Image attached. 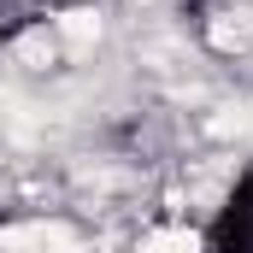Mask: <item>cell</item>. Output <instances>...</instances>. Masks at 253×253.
<instances>
[{
	"label": "cell",
	"instance_id": "1",
	"mask_svg": "<svg viewBox=\"0 0 253 253\" xmlns=\"http://www.w3.org/2000/svg\"><path fill=\"white\" fill-rule=\"evenodd\" d=\"M194 253H253V171H242L224 189V200L212 206Z\"/></svg>",
	"mask_w": 253,
	"mask_h": 253
}]
</instances>
